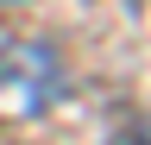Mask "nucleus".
I'll list each match as a JSON object with an SVG mask.
<instances>
[{
    "mask_svg": "<svg viewBox=\"0 0 151 145\" xmlns=\"http://www.w3.org/2000/svg\"><path fill=\"white\" fill-rule=\"evenodd\" d=\"M132 145H145V139H132Z\"/></svg>",
    "mask_w": 151,
    "mask_h": 145,
    "instance_id": "1",
    "label": "nucleus"
}]
</instances>
